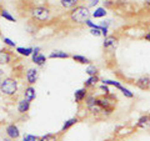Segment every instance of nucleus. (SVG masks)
Wrapping results in <instances>:
<instances>
[{
	"label": "nucleus",
	"instance_id": "obj_1",
	"mask_svg": "<svg viewBox=\"0 0 150 141\" xmlns=\"http://www.w3.org/2000/svg\"><path fill=\"white\" fill-rule=\"evenodd\" d=\"M90 11H89V6L85 5H79V6H75L71 13H70V18L74 23L76 24H85V23L89 20L90 18Z\"/></svg>",
	"mask_w": 150,
	"mask_h": 141
},
{
	"label": "nucleus",
	"instance_id": "obj_2",
	"mask_svg": "<svg viewBox=\"0 0 150 141\" xmlns=\"http://www.w3.org/2000/svg\"><path fill=\"white\" fill-rule=\"evenodd\" d=\"M18 91V81L13 78H5L0 82V92L5 96H13Z\"/></svg>",
	"mask_w": 150,
	"mask_h": 141
},
{
	"label": "nucleus",
	"instance_id": "obj_3",
	"mask_svg": "<svg viewBox=\"0 0 150 141\" xmlns=\"http://www.w3.org/2000/svg\"><path fill=\"white\" fill-rule=\"evenodd\" d=\"M31 15L39 21H46L50 18V10L45 6H35L31 10Z\"/></svg>",
	"mask_w": 150,
	"mask_h": 141
},
{
	"label": "nucleus",
	"instance_id": "obj_4",
	"mask_svg": "<svg viewBox=\"0 0 150 141\" xmlns=\"http://www.w3.org/2000/svg\"><path fill=\"white\" fill-rule=\"evenodd\" d=\"M119 45V39L116 36H112V35H108L105 39H104V43H103V46L104 49L106 50H115Z\"/></svg>",
	"mask_w": 150,
	"mask_h": 141
},
{
	"label": "nucleus",
	"instance_id": "obj_5",
	"mask_svg": "<svg viewBox=\"0 0 150 141\" xmlns=\"http://www.w3.org/2000/svg\"><path fill=\"white\" fill-rule=\"evenodd\" d=\"M135 85L142 90H150V76L143 75V76L138 78L137 81H135Z\"/></svg>",
	"mask_w": 150,
	"mask_h": 141
},
{
	"label": "nucleus",
	"instance_id": "obj_6",
	"mask_svg": "<svg viewBox=\"0 0 150 141\" xmlns=\"http://www.w3.org/2000/svg\"><path fill=\"white\" fill-rule=\"evenodd\" d=\"M137 128L144 130L150 128V114H145L139 117V120L137 121Z\"/></svg>",
	"mask_w": 150,
	"mask_h": 141
},
{
	"label": "nucleus",
	"instance_id": "obj_7",
	"mask_svg": "<svg viewBox=\"0 0 150 141\" xmlns=\"http://www.w3.org/2000/svg\"><path fill=\"white\" fill-rule=\"evenodd\" d=\"M36 80H38V70L35 68L28 69V71H26V81H28V84L31 86V85H34V84L36 82Z\"/></svg>",
	"mask_w": 150,
	"mask_h": 141
},
{
	"label": "nucleus",
	"instance_id": "obj_8",
	"mask_svg": "<svg viewBox=\"0 0 150 141\" xmlns=\"http://www.w3.org/2000/svg\"><path fill=\"white\" fill-rule=\"evenodd\" d=\"M6 135H8V137H10L11 140H15L18 139L19 136H20V133H19V129H18V126H15L14 124H10V125H8L6 126Z\"/></svg>",
	"mask_w": 150,
	"mask_h": 141
},
{
	"label": "nucleus",
	"instance_id": "obj_9",
	"mask_svg": "<svg viewBox=\"0 0 150 141\" xmlns=\"http://www.w3.org/2000/svg\"><path fill=\"white\" fill-rule=\"evenodd\" d=\"M74 97H75V101H76L78 104H80L81 101H84L88 97L86 87H83V89H79V90H76V91H75V94H74Z\"/></svg>",
	"mask_w": 150,
	"mask_h": 141
},
{
	"label": "nucleus",
	"instance_id": "obj_10",
	"mask_svg": "<svg viewBox=\"0 0 150 141\" xmlns=\"http://www.w3.org/2000/svg\"><path fill=\"white\" fill-rule=\"evenodd\" d=\"M29 109H30V101L23 99V100L18 102V111L20 112V114H25V112L29 111Z\"/></svg>",
	"mask_w": 150,
	"mask_h": 141
},
{
	"label": "nucleus",
	"instance_id": "obj_11",
	"mask_svg": "<svg viewBox=\"0 0 150 141\" xmlns=\"http://www.w3.org/2000/svg\"><path fill=\"white\" fill-rule=\"evenodd\" d=\"M11 61V54L6 50L0 51V65H6Z\"/></svg>",
	"mask_w": 150,
	"mask_h": 141
},
{
	"label": "nucleus",
	"instance_id": "obj_12",
	"mask_svg": "<svg viewBox=\"0 0 150 141\" xmlns=\"http://www.w3.org/2000/svg\"><path fill=\"white\" fill-rule=\"evenodd\" d=\"M36 96V94H35V89L33 87V86H28L25 89V91H24V99L28 101H33L35 99Z\"/></svg>",
	"mask_w": 150,
	"mask_h": 141
},
{
	"label": "nucleus",
	"instance_id": "obj_13",
	"mask_svg": "<svg viewBox=\"0 0 150 141\" xmlns=\"http://www.w3.org/2000/svg\"><path fill=\"white\" fill-rule=\"evenodd\" d=\"M100 81V79L98 78V76H89L86 80H85V82H84V87H86V89H90V87H94V86H96V84Z\"/></svg>",
	"mask_w": 150,
	"mask_h": 141
},
{
	"label": "nucleus",
	"instance_id": "obj_14",
	"mask_svg": "<svg viewBox=\"0 0 150 141\" xmlns=\"http://www.w3.org/2000/svg\"><path fill=\"white\" fill-rule=\"evenodd\" d=\"M91 16L94 19H101V18H105L106 16V9L105 8H96L95 10L91 13Z\"/></svg>",
	"mask_w": 150,
	"mask_h": 141
},
{
	"label": "nucleus",
	"instance_id": "obj_15",
	"mask_svg": "<svg viewBox=\"0 0 150 141\" xmlns=\"http://www.w3.org/2000/svg\"><path fill=\"white\" fill-rule=\"evenodd\" d=\"M85 73L89 75V76H98L99 69H98L96 65L90 64V65H88V68H86V70H85Z\"/></svg>",
	"mask_w": 150,
	"mask_h": 141
},
{
	"label": "nucleus",
	"instance_id": "obj_16",
	"mask_svg": "<svg viewBox=\"0 0 150 141\" xmlns=\"http://www.w3.org/2000/svg\"><path fill=\"white\" fill-rule=\"evenodd\" d=\"M49 58L51 59H54V58H59V59H68L69 58V54L67 53H64V51H60V50H55L53 51L50 55H49Z\"/></svg>",
	"mask_w": 150,
	"mask_h": 141
},
{
	"label": "nucleus",
	"instance_id": "obj_17",
	"mask_svg": "<svg viewBox=\"0 0 150 141\" xmlns=\"http://www.w3.org/2000/svg\"><path fill=\"white\" fill-rule=\"evenodd\" d=\"M33 61H34L36 65H39V66H41V65H44L45 61H46V56L43 55V54H39V55H36V56H33Z\"/></svg>",
	"mask_w": 150,
	"mask_h": 141
},
{
	"label": "nucleus",
	"instance_id": "obj_18",
	"mask_svg": "<svg viewBox=\"0 0 150 141\" xmlns=\"http://www.w3.org/2000/svg\"><path fill=\"white\" fill-rule=\"evenodd\" d=\"M88 110L90 111L93 115H100V114L104 115V110H103L101 107H100L99 105H98V104L93 105V106H90V107H88Z\"/></svg>",
	"mask_w": 150,
	"mask_h": 141
},
{
	"label": "nucleus",
	"instance_id": "obj_19",
	"mask_svg": "<svg viewBox=\"0 0 150 141\" xmlns=\"http://www.w3.org/2000/svg\"><path fill=\"white\" fill-rule=\"evenodd\" d=\"M78 117H73V119H69V120H67L64 123V125H63V128H62V131H65V130H68L69 128H71L73 125H75L78 123Z\"/></svg>",
	"mask_w": 150,
	"mask_h": 141
},
{
	"label": "nucleus",
	"instance_id": "obj_20",
	"mask_svg": "<svg viewBox=\"0 0 150 141\" xmlns=\"http://www.w3.org/2000/svg\"><path fill=\"white\" fill-rule=\"evenodd\" d=\"M33 51H34V49H33V48H16V53H19L23 56L33 55Z\"/></svg>",
	"mask_w": 150,
	"mask_h": 141
},
{
	"label": "nucleus",
	"instance_id": "obj_21",
	"mask_svg": "<svg viewBox=\"0 0 150 141\" xmlns=\"http://www.w3.org/2000/svg\"><path fill=\"white\" fill-rule=\"evenodd\" d=\"M73 59L76 63H79V64H88V65H90V60H89L88 58H85V56H83V55H73Z\"/></svg>",
	"mask_w": 150,
	"mask_h": 141
},
{
	"label": "nucleus",
	"instance_id": "obj_22",
	"mask_svg": "<svg viewBox=\"0 0 150 141\" xmlns=\"http://www.w3.org/2000/svg\"><path fill=\"white\" fill-rule=\"evenodd\" d=\"M101 82H103V84H105V85H108V86H109V85H111V86H115L116 89H120L121 86H123V85H121V84H120L119 81H116V80L104 79V80H101Z\"/></svg>",
	"mask_w": 150,
	"mask_h": 141
},
{
	"label": "nucleus",
	"instance_id": "obj_23",
	"mask_svg": "<svg viewBox=\"0 0 150 141\" xmlns=\"http://www.w3.org/2000/svg\"><path fill=\"white\" fill-rule=\"evenodd\" d=\"M76 0H62L60 1V4H62V6L65 8V9H68V8H73L76 5Z\"/></svg>",
	"mask_w": 150,
	"mask_h": 141
},
{
	"label": "nucleus",
	"instance_id": "obj_24",
	"mask_svg": "<svg viewBox=\"0 0 150 141\" xmlns=\"http://www.w3.org/2000/svg\"><path fill=\"white\" fill-rule=\"evenodd\" d=\"M39 141H58V136L53 134H46L44 136H41Z\"/></svg>",
	"mask_w": 150,
	"mask_h": 141
},
{
	"label": "nucleus",
	"instance_id": "obj_25",
	"mask_svg": "<svg viewBox=\"0 0 150 141\" xmlns=\"http://www.w3.org/2000/svg\"><path fill=\"white\" fill-rule=\"evenodd\" d=\"M85 104H86V107H90L93 105L96 104V97L93 96V95H89L86 99H85Z\"/></svg>",
	"mask_w": 150,
	"mask_h": 141
},
{
	"label": "nucleus",
	"instance_id": "obj_26",
	"mask_svg": "<svg viewBox=\"0 0 150 141\" xmlns=\"http://www.w3.org/2000/svg\"><path fill=\"white\" fill-rule=\"evenodd\" d=\"M119 90H120L121 92H123V95H124V96H126V97H129V99H133V97H134V94L131 92V91L129 90V89H126V87H124V86H121V87L119 89Z\"/></svg>",
	"mask_w": 150,
	"mask_h": 141
},
{
	"label": "nucleus",
	"instance_id": "obj_27",
	"mask_svg": "<svg viewBox=\"0 0 150 141\" xmlns=\"http://www.w3.org/2000/svg\"><path fill=\"white\" fill-rule=\"evenodd\" d=\"M1 16H3L4 19H6V20H9V21H15V18H14L8 10H3V11H1Z\"/></svg>",
	"mask_w": 150,
	"mask_h": 141
},
{
	"label": "nucleus",
	"instance_id": "obj_28",
	"mask_svg": "<svg viewBox=\"0 0 150 141\" xmlns=\"http://www.w3.org/2000/svg\"><path fill=\"white\" fill-rule=\"evenodd\" d=\"M23 141H39V139L34 135L26 134V135H24V137H23Z\"/></svg>",
	"mask_w": 150,
	"mask_h": 141
},
{
	"label": "nucleus",
	"instance_id": "obj_29",
	"mask_svg": "<svg viewBox=\"0 0 150 141\" xmlns=\"http://www.w3.org/2000/svg\"><path fill=\"white\" fill-rule=\"evenodd\" d=\"M85 25H88L89 27H90V30H91V29H100V25H96L95 23H93V21L90 20V19H89V20L85 23Z\"/></svg>",
	"mask_w": 150,
	"mask_h": 141
},
{
	"label": "nucleus",
	"instance_id": "obj_30",
	"mask_svg": "<svg viewBox=\"0 0 150 141\" xmlns=\"http://www.w3.org/2000/svg\"><path fill=\"white\" fill-rule=\"evenodd\" d=\"M4 43H5V45L8 46H11V48H15L16 43H14V41L11 39H9V37H4Z\"/></svg>",
	"mask_w": 150,
	"mask_h": 141
},
{
	"label": "nucleus",
	"instance_id": "obj_31",
	"mask_svg": "<svg viewBox=\"0 0 150 141\" xmlns=\"http://www.w3.org/2000/svg\"><path fill=\"white\" fill-rule=\"evenodd\" d=\"M100 89L105 92V95H110V89H109V86H108V85H105V84H101Z\"/></svg>",
	"mask_w": 150,
	"mask_h": 141
},
{
	"label": "nucleus",
	"instance_id": "obj_32",
	"mask_svg": "<svg viewBox=\"0 0 150 141\" xmlns=\"http://www.w3.org/2000/svg\"><path fill=\"white\" fill-rule=\"evenodd\" d=\"M90 34L94 36H100L101 35V30L100 29H91L90 30Z\"/></svg>",
	"mask_w": 150,
	"mask_h": 141
},
{
	"label": "nucleus",
	"instance_id": "obj_33",
	"mask_svg": "<svg viewBox=\"0 0 150 141\" xmlns=\"http://www.w3.org/2000/svg\"><path fill=\"white\" fill-rule=\"evenodd\" d=\"M39 51H40V48H39V46H36V48H34V51H33V55H31V58H33V56H36V55H39V54H40Z\"/></svg>",
	"mask_w": 150,
	"mask_h": 141
},
{
	"label": "nucleus",
	"instance_id": "obj_34",
	"mask_svg": "<svg viewBox=\"0 0 150 141\" xmlns=\"http://www.w3.org/2000/svg\"><path fill=\"white\" fill-rule=\"evenodd\" d=\"M99 3V0H93V1H89V6H96Z\"/></svg>",
	"mask_w": 150,
	"mask_h": 141
},
{
	"label": "nucleus",
	"instance_id": "obj_35",
	"mask_svg": "<svg viewBox=\"0 0 150 141\" xmlns=\"http://www.w3.org/2000/svg\"><path fill=\"white\" fill-rule=\"evenodd\" d=\"M144 39H145V40H148V41H150V31H148L146 34L144 35Z\"/></svg>",
	"mask_w": 150,
	"mask_h": 141
},
{
	"label": "nucleus",
	"instance_id": "obj_36",
	"mask_svg": "<svg viewBox=\"0 0 150 141\" xmlns=\"http://www.w3.org/2000/svg\"><path fill=\"white\" fill-rule=\"evenodd\" d=\"M3 75H4V71H3V69L0 68V80H1V78H3ZM1 82V81H0Z\"/></svg>",
	"mask_w": 150,
	"mask_h": 141
},
{
	"label": "nucleus",
	"instance_id": "obj_37",
	"mask_svg": "<svg viewBox=\"0 0 150 141\" xmlns=\"http://www.w3.org/2000/svg\"><path fill=\"white\" fill-rule=\"evenodd\" d=\"M144 5L146 6V8H150V1H145V4H144Z\"/></svg>",
	"mask_w": 150,
	"mask_h": 141
},
{
	"label": "nucleus",
	"instance_id": "obj_38",
	"mask_svg": "<svg viewBox=\"0 0 150 141\" xmlns=\"http://www.w3.org/2000/svg\"><path fill=\"white\" fill-rule=\"evenodd\" d=\"M5 141H13V140H5Z\"/></svg>",
	"mask_w": 150,
	"mask_h": 141
}]
</instances>
